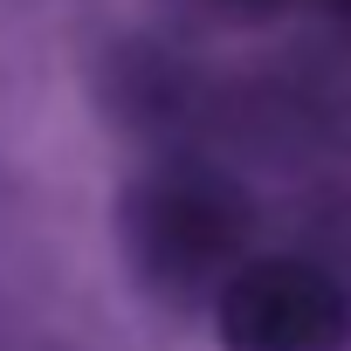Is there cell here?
Instances as JSON below:
<instances>
[{
    "label": "cell",
    "instance_id": "cell-1",
    "mask_svg": "<svg viewBox=\"0 0 351 351\" xmlns=\"http://www.w3.org/2000/svg\"><path fill=\"white\" fill-rule=\"evenodd\" d=\"M117 241L131 276L158 303L193 310V303H214L221 282L248 262L255 200L241 193V180H228L207 158H158L117 200Z\"/></svg>",
    "mask_w": 351,
    "mask_h": 351
},
{
    "label": "cell",
    "instance_id": "cell-2",
    "mask_svg": "<svg viewBox=\"0 0 351 351\" xmlns=\"http://www.w3.org/2000/svg\"><path fill=\"white\" fill-rule=\"evenodd\" d=\"M221 351H351V289L317 255H248L214 296Z\"/></svg>",
    "mask_w": 351,
    "mask_h": 351
},
{
    "label": "cell",
    "instance_id": "cell-3",
    "mask_svg": "<svg viewBox=\"0 0 351 351\" xmlns=\"http://www.w3.org/2000/svg\"><path fill=\"white\" fill-rule=\"evenodd\" d=\"M214 14H234V21H262V14H276V8H289V0H207Z\"/></svg>",
    "mask_w": 351,
    "mask_h": 351
},
{
    "label": "cell",
    "instance_id": "cell-4",
    "mask_svg": "<svg viewBox=\"0 0 351 351\" xmlns=\"http://www.w3.org/2000/svg\"><path fill=\"white\" fill-rule=\"evenodd\" d=\"M324 8H330V14H344V21H351V0H324Z\"/></svg>",
    "mask_w": 351,
    "mask_h": 351
}]
</instances>
